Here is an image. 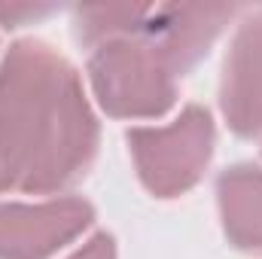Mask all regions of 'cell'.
Instances as JSON below:
<instances>
[{
	"mask_svg": "<svg viewBox=\"0 0 262 259\" xmlns=\"http://www.w3.org/2000/svg\"><path fill=\"white\" fill-rule=\"evenodd\" d=\"M95 146L98 125L76 70L46 43H15L0 64V189H61Z\"/></svg>",
	"mask_w": 262,
	"mask_h": 259,
	"instance_id": "obj_1",
	"label": "cell"
},
{
	"mask_svg": "<svg viewBox=\"0 0 262 259\" xmlns=\"http://www.w3.org/2000/svg\"><path fill=\"white\" fill-rule=\"evenodd\" d=\"M92 82L98 101L113 116H162L174 104L177 67L149 37L110 40L92 55Z\"/></svg>",
	"mask_w": 262,
	"mask_h": 259,
	"instance_id": "obj_2",
	"label": "cell"
},
{
	"mask_svg": "<svg viewBox=\"0 0 262 259\" xmlns=\"http://www.w3.org/2000/svg\"><path fill=\"white\" fill-rule=\"evenodd\" d=\"M128 143L146 189L171 198L201 177L213 146V125L207 110L186 107L168 128H134Z\"/></svg>",
	"mask_w": 262,
	"mask_h": 259,
	"instance_id": "obj_3",
	"label": "cell"
},
{
	"mask_svg": "<svg viewBox=\"0 0 262 259\" xmlns=\"http://www.w3.org/2000/svg\"><path fill=\"white\" fill-rule=\"evenodd\" d=\"M92 223L79 198L46 204H0V259H46Z\"/></svg>",
	"mask_w": 262,
	"mask_h": 259,
	"instance_id": "obj_4",
	"label": "cell"
},
{
	"mask_svg": "<svg viewBox=\"0 0 262 259\" xmlns=\"http://www.w3.org/2000/svg\"><path fill=\"white\" fill-rule=\"evenodd\" d=\"M223 113L238 134L262 128V12L241 25L223 73Z\"/></svg>",
	"mask_w": 262,
	"mask_h": 259,
	"instance_id": "obj_5",
	"label": "cell"
},
{
	"mask_svg": "<svg viewBox=\"0 0 262 259\" xmlns=\"http://www.w3.org/2000/svg\"><path fill=\"white\" fill-rule=\"evenodd\" d=\"M235 15V6H162L149 9L140 31L156 40L171 58L177 73H183L195 58H201L220 28Z\"/></svg>",
	"mask_w": 262,
	"mask_h": 259,
	"instance_id": "obj_6",
	"label": "cell"
},
{
	"mask_svg": "<svg viewBox=\"0 0 262 259\" xmlns=\"http://www.w3.org/2000/svg\"><path fill=\"white\" fill-rule=\"evenodd\" d=\"M226 235L241 250H262V171L238 165L220 177Z\"/></svg>",
	"mask_w": 262,
	"mask_h": 259,
	"instance_id": "obj_7",
	"label": "cell"
},
{
	"mask_svg": "<svg viewBox=\"0 0 262 259\" xmlns=\"http://www.w3.org/2000/svg\"><path fill=\"white\" fill-rule=\"evenodd\" d=\"M76 15H79V31L89 40H98L125 31H140L143 18L149 15V6H82Z\"/></svg>",
	"mask_w": 262,
	"mask_h": 259,
	"instance_id": "obj_8",
	"label": "cell"
},
{
	"mask_svg": "<svg viewBox=\"0 0 262 259\" xmlns=\"http://www.w3.org/2000/svg\"><path fill=\"white\" fill-rule=\"evenodd\" d=\"M70 259H116V253H113V238L110 235H98V238H92L79 253H73Z\"/></svg>",
	"mask_w": 262,
	"mask_h": 259,
	"instance_id": "obj_9",
	"label": "cell"
},
{
	"mask_svg": "<svg viewBox=\"0 0 262 259\" xmlns=\"http://www.w3.org/2000/svg\"><path fill=\"white\" fill-rule=\"evenodd\" d=\"M40 12H46V6H0V18H3L6 25H15L18 18H25V15H40Z\"/></svg>",
	"mask_w": 262,
	"mask_h": 259,
	"instance_id": "obj_10",
	"label": "cell"
}]
</instances>
